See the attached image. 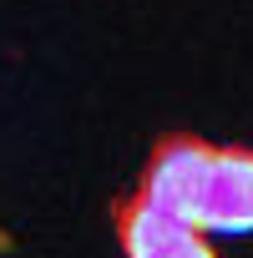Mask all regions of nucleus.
Wrapping results in <instances>:
<instances>
[{
  "mask_svg": "<svg viewBox=\"0 0 253 258\" xmlns=\"http://www.w3.org/2000/svg\"><path fill=\"white\" fill-rule=\"evenodd\" d=\"M208 167H213V142H203L193 132H167V137L152 142L137 198L198 228V203H203V187H208Z\"/></svg>",
  "mask_w": 253,
  "mask_h": 258,
  "instance_id": "nucleus-1",
  "label": "nucleus"
},
{
  "mask_svg": "<svg viewBox=\"0 0 253 258\" xmlns=\"http://www.w3.org/2000/svg\"><path fill=\"white\" fill-rule=\"evenodd\" d=\"M203 233H253V147H213L208 187L198 203Z\"/></svg>",
  "mask_w": 253,
  "mask_h": 258,
  "instance_id": "nucleus-2",
  "label": "nucleus"
},
{
  "mask_svg": "<svg viewBox=\"0 0 253 258\" xmlns=\"http://www.w3.org/2000/svg\"><path fill=\"white\" fill-rule=\"evenodd\" d=\"M111 228H116V243H121L126 258H177L187 248V238L203 233V228H193V223L142 203L137 192H126V198L111 203Z\"/></svg>",
  "mask_w": 253,
  "mask_h": 258,
  "instance_id": "nucleus-3",
  "label": "nucleus"
},
{
  "mask_svg": "<svg viewBox=\"0 0 253 258\" xmlns=\"http://www.w3.org/2000/svg\"><path fill=\"white\" fill-rule=\"evenodd\" d=\"M177 258H218V253H213V243H208L203 233H193V238H187V248H182Z\"/></svg>",
  "mask_w": 253,
  "mask_h": 258,
  "instance_id": "nucleus-4",
  "label": "nucleus"
},
{
  "mask_svg": "<svg viewBox=\"0 0 253 258\" xmlns=\"http://www.w3.org/2000/svg\"><path fill=\"white\" fill-rule=\"evenodd\" d=\"M6 248H11V238H6V233H0V253H6Z\"/></svg>",
  "mask_w": 253,
  "mask_h": 258,
  "instance_id": "nucleus-5",
  "label": "nucleus"
}]
</instances>
